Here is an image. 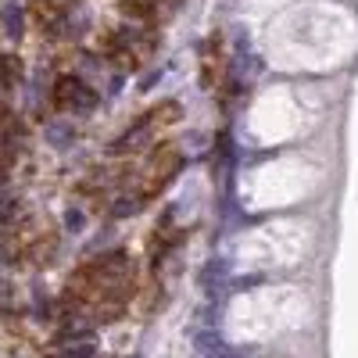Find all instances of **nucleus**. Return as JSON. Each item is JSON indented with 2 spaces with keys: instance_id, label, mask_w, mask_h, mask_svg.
Listing matches in <instances>:
<instances>
[{
  "instance_id": "423d86ee",
  "label": "nucleus",
  "mask_w": 358,
  "mask_h": 358,
  "mask_svg": "<svg viewBox=\"0 0 358 358\" xmlns=\"http://www.w3.org/2000/svg\"><path fill=\"white\" fill-rule=\"evenodd\" d=\"M122 11L133 15V18H151L155 0H122Z\"/></svg>"
},
{
  "instance_id": "f03ea898",
  "label": "nucleus",
  "mask_w": 358,
  "mask_h": 358,
  "mask_svg": "<svg viewBox=\"0 0 358 358\" xmlns=\"http://www.w3.org/2000/svg\"><path fill=\"white\" fill-rule=\"evenodd\" d=\"M176 118H179V104L176 101H165V104H158V108H151V111H147L143 118H140V122L122 136V140H118L115 147H111V151H133V147H140L147 136H151V133H158V129H165V126H172L176 122Z\"/></svg>"
},
{
  "instance_id": "f257e3e1",
  "label": "nucleus",
  "mask_w": 358,
  "mask_h": 358,
  "mask_svg": "<svg viewBox=\"0 0 358 358\" xmlns=\"http://www.w3.org/2000/svg\"><path fill=\"white\" fill-rule=\"evenodd\" d=\"M179 165H183V155H179L176 143H162L151 151V162H147V172L140 179V190H136V204L158 197V190L169 183V179L179 172Z\"/></svg>"
},
{
  "instance_id": "20e7f679",
  "label": "nucleus",
  "mask_w": 358,
  "mask_h": 358,
  "mask_svg": "<svg viewBox=\"0 0 358 358\" xmlns=\"http://www.w3.org/2000/svg\"><path fill=\"white\" fill-rule=\"evenodd\" d=\"M65 4L69 0H33V18L40 25H54L57 18L65 15Z\"/></svg>"
},
{
  "instance_id": "6e6552de",
  "label": "nucleus",
  "mask_w": 358,
  "mask_h": 358,
  "mask_svg": "<svg viewBox=\"0 0 358 358\" xmlns=\"http://www.w3.org/2000/svg\"><path fill=\"white\" fill-rule=\"evenodd\" d=\"M11 215H15V204L0 197V226H4V222H11Z\"/></svg>"
},
{
  "instance_id": "0eeeda50",
  "label": "nucleus",
  "mask_w": 358,
  "mask_h": 358,
  "mask_svg": "<svg viewBox=\"0 0 358 358\" xmlns=\"http://www.w3.org/2000/svg\"><path fill=\"white\" fill-rule=\"evenodd\" d=\"M18 79V62L8 54H0V86H11Z\"/></svg>"
},
{
  "instance_id": "7ed1b4c3",
  "label": "nucleus",
  "mask_w": 358,
  "mask_h": 358,
  "mask_svg": "<svg viewBox=\"0 0 358 358\" xmlns=\"http://www.w3.org/2000/svg\"><path fill=\"white\" fill-rule=\"evenodd\" d=\"M54 101L62 104V108H76V111H90L97 104V94L90 86H83V79L76 76H65V79H57L54 86Z\"/></svg>"
},
{
  "instance_id": "39448f33",
  "label": "nucleus",
  "mask_w": 358,
  "mask_h": 358,
  "mask_svg": "<svg viewBox=\"0 0 358 358\" xmlns=\"http://www.w3.org/2000/svg\"><path fill=\"white\" fill-rule=\"evenodd\" d=\"M222 62H226V54L219 50V40H212V50L204 54V86H212V83H219Z\"/></svg>"
}]
</instances>
